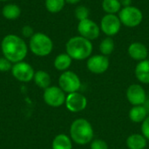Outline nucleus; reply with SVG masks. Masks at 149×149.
I'll list each match as a JSON object with an SVG mask.
<instances>
[{
  "instance_id": "32",
  "label": "nucleus",
  "mask_w": 149,
  "mask_h": 149,
  "mask_svg": "<svg viewBox=\"0 0 149 149\" xmlns=\"http://www.w3.org/2000/svg\"><path fill=\"white\" fill-rule=\"evenodd\" d=\"M10 0H0V2H8Z\"/></svg>"
},
{
  "instance_id": "31",
  "label": "nucleus",
  "mask_w": 149,
  "mask_h": 149,
  "mask_svg": "<svg viewBox=\"0 0 149 149\" xmlns=\"http://www.w3.org/2000/svg\"><path fill=\"white\" fill-rule=\"evenodd\" d=\"M81 0H65V3H69V4H77Z\"/></svg>"
},
{
  "instance_id": "33",
  "label": "nucleus",
  "mask_w": 149,
  "mask_h": 149,
  "mask_svg": "<svg viewBox=\"0 0 149 149\" xmlns=\"http://www.w3.org/2000/svg\"><path fill=\"white\" fill-rule=\"evenodd\" d=\"M147 109H148V112H149V108H147Z\"/></svg>"
},
{
  "instance_id": "23",
  "label": "nucleus",
  "mask_w": 149,
  "mask_h": 149,
  "mask_svg": "<svg viewBox=\"0 0 149 149\" xmlns=\"http://www.w3.org/2000/svg\"><path fill=\"white\" fill-rule=\"evenodd\" d=\"M122 6L120 0H103L102 9L106 14H116L119 13Z\"/></svg>"
},
{
  "instance_id": "9",
  "label": "nucleus",
  "mask_w": 149,
  "mask_h": 149,
  "mask_svg": "<svg viewBox=\"0 0 149 149\" xmlns=\"http://www.w3.org/2000/svg\"><path fill=\"white\" fill-rule=\"evenodd\" d=\"M12 76L18 81L23 83H28L33 80L35 71L33 67L27 62L21 61L13 64L11 68Z\"/></svg>"
},
{
  "instance_id": "6",
  "label": "nucleus",
  "mask_w": 149,
  "mask_h": 149,
  "mask_svg": "<svg viewBox=\"0 0 149 149\" xmlns=\"http://www.w3.org/2000/svg\"><path fill=\"white\" fill-rule=\"evenodd\" d=\"M59 87L67 93L78 92L81 86L79 77L72 71H65L61 73L58 78Z\"/></svg>"
},
{
  "instance_id": "14",
  "label": "nucleus",
  "mask_w": 149,
  "mask_h": 149,
  "mask_svg": "<svg viewBox=\"0 0 149 149\" xmlns=\"http://www.w3.org/2000/svg\"><path fill=\"white\" fill-rule=\"evenodd\" d=\"M128 55L134 60L142 61L148 58L149 53L147 46L141 42L131 43L127 48Z\"/></svg>"
},
{
  "instance_id": "20",
  "label": "nucleus",
  "mask_w": 149,
  "mask_h": 149,
  "mask_svg": "<svg viewBox=\"0 0 149 149\" xmlns=\"http://www.w3.org/2000/svg\"><path fill=\"white\" fill-rule=\"evenodd\" d=\"M33 80L39 88H42L44 90L49 87L52 82L50 74L44 70H38L35 72Z\"/></svg>"
},
{
  "instance_id": "8",
  "label": "nucleus",
  "mask_w": 149,
  "mask_h": 149,
  "mask_svg": "<svg viewBox=\"0 0 149 149\" xmlns=\"http://www.w3.org/2000/svg\"><path fill=\"white\" fill-rule=\"evenodd\" d=\"M44 101L52 107H59L65 102V93L59 87L55 86H50L45 89L43 94Z\"/></svg>"
},
{
  "instance_id": "19",
  "label": "nucleus",
  "mask_w": 149,
  "mask_h": 149,
  "mask_svg": "<svg viewBox=\"0 0 149 149\" xmlns=\"http://www.w3.org/2000/svg\"><path fill=\"white\" fill-rule=\"evenodd\" d=\"M72 62V58L66 53H60L58 54L53 62L54 67L60 72H65L68 70V68L71 66Z\"/></svg>"
},
{
  "instance_id": "10",
  "label": "nucleus",
  "mask_w": 149,
  "mask_h": 149,
  "mask_svg": "<svg viewBox=\"0 0 149 149\" xmlns=\"http://www.w3.org/2000/svg\"><path fill=\"white\" fill-rule=\"evenodd\" d=\"M77 31L79 36L93 41L97 39L100 34V27L94 21L90 18H86L81 21H79L77 25Z\"/></svg>"
},
{
  "instance_id": "11",
  "label": "nucleus",
  "mask_w": 149,
  "mask_h": 149,
  "mask_svg": "<svg viewBox=\"0 0 149 149\" xmlns=\"http://www.w3.org/2000/svg\"><path fill=\"white\" fill-rule=\"evenodd\" d=\"M109 59L102 54L93 55L88 58L86 62L87 69L94 74H102L109 68Z\"/></svg>"
},
{
  "instance_id": "17",
  "label": "nucleus",
  "mask_w": 149,
  "mask_h": 149,
  "mask_svg": "<svg viewBox=\"0 0 149 149\" xmlns=\"http://www.w3.org/2000/svg\"><path fill=\"white\" fill-rule=\"evenodd\" d=\"M127 146L129 149H145L147 147V139L142 134H131L127 139Z\"/></svg>"
},
{
  "instance_id": "5",
  "label": "nucleus",
  "mask_w": 149,
  "mask_h": 149,
  "mask_svg": "<svg viewBox=\"0 0 149 149\" xmlns=\"http://www.w3.org/2000/svg\"><path fill=\"white\" fill-rule=\"evenodd\" d=\"M118 17L121 22V24L128 28H134L139 26L143 20L142 11L138 7L133 5L122 7L118 13Z\"/></svg>"
},
{
  "instance_id": "30",
  "label": "nucleus",
  "mask_w": 149,
  "mask_h": 149,
  "mask_svg": "<svg viewBox=\"0 0 149 149\" xmlns=\"http://www.w3.org/2000/svg\"><path fill=\"white\" fill-rule=\"evenodd\" d=\"M122 7H127L132 5V0H120Z\"/></svg>"
},
{
  "instance_id": "24",
  "label": "nucleus",
  "mask_w": 149,
  "mask_h": 149,
  "mask_svg": "<svg viewBox=\"0 0 149 149\" xmlns=\"http://www.w3.org/2000/svg\"><path fill=\"white\" fill-rule=\"evenodd\" d=\"M65 3H66L65 0H45V9L50 13L60 12L64 9Z\"/></svg>"
},
{
  "instance_id": "16",
  "label": "nucleus",
  "mask_w": 149,
  "mask_h": 149,
  "mask_svg": "<svg viewBox=\"0 0 149 149\" xmlns=\"http://www.w3.org/2000/svg\"><path fill=\"white\" fill-rule=\"evenodd\" d=\"M148 111L147 107L143 105L134 106L129 111V118L134 123L143 122L147 118Z\"/></svg>"
},
{
  "instance_id": "13",
  "label": "nucleus",
  "mask_w": 149,
  "mask_h": 149,
  "mask_svg": "<svg viewBox=\"0 0 149 149\" xmlns=\"http://www.w3.org/2000/svg\"><path fill=\"white\" fill-rule=\"evenodd\" d=\"M127 99L133 106H140L146 102L147 94L141 85L133 84L127 90Z\"/></svg>"
},
{
  "instance_id": "18",
  "label": "nucleus",
  "mask_w": 149,
  "mask_h": 149,
  "mask_svg": "<svg viewBox=\"0 0 149 149\" xmlns=\"http://www.w3.org/2000/svg\"><path fill=\"white\" fill-rule=\"evenodd\" d=\"M2 15L5 19L15 20L21 15V9L16 3H7L2 9Z\"/></svg>"
},
{
  "instance_id": "25",
  "label": "nucleus",
  "mask_w": 149,
  "mask_h": 149,
  "mask_svg": "<svg viewBox=\"0 0 149 149\" xmlns=\"http://www.w3.org/2000/svg\"><path fill=\"white\" fill-rule=\"evenodd\" d=\"M74 15H75V17L79 21H81V20L89 18L90 11H89V9L86 6L79 5V6L76 7L75 10H74Z\"/></svg>"
},
{
  "instance_id": "27",
  "label": "nucleus",
  "mask_w": 149,
  "mask_h": 149,
  "mask_svg": "<svg viewBox=\"0 0 149 149\" xmlns=\"http://www.w3.org/2000/svg\"><path fill=\"white\" fill-rule=\"evenodd\" d=\"M91 149H108V146L103 140H93L91 142Z\"/></svg>"
},
{
  "instance_id": "29",
  "label": "nucleus",
  "mask_w": 149,
  "mask_h": 149,
  "mask_svg": "<svg viewBox=\"0 0 149 149\" xmlns=\"http://www.w3.org/2000/svg\"><path fill=\"white\" fill-rule=\"evenodd\" d=\"M141 132L142 135L147 139L149 140V116L145 119V120L142 122L141 125Z\"/></svg>"
},
{
  "instance_id": "28",
  "label": "nucleus",
  "mask_w": 149,
  "mask_h": 149,
  "mask_svg": "<svg viewBox=\"0 0 149 149\" xmlns=\"http://www.w3.org/2000/svg\"><path fill=\"white\" fill-rule=\"evenodd\" d=\"M34 30L31 25H24L21 29V34L24 38H31L34 35Z\"/></svg>"
},
{
  "instance_id": "12",
  "label": "nucleus",
  "mask_w": 149,
  "mask_h": 149,
  "mask_svg": "<svg viewBox=\"0 0 149 149\" xmlns=\"http://www.w3.org/2000/svg\"><path fill=\"white\" fill-rule=\"evenodd\" d=\"M65 107L72 113H79L86 109L87 106V100L83 94L75 92L68 93L65 99Z\"/></svg>"
},
{
  "instance_id": "2",
  "label": "nucleus",
  "mask_w": 149,
  "mask_h": 149,
  "mask_svg": "<svg viewBox=\"0 0 149 149\" xmlns=\"http://www.w3.org/2000/svg\"><path fill=\"white\" fill-rule=\"evenodd\" d=\"M93 44L87 38L81 36H74L65 44V52L75 60H84L92 56Z\"/></svg>"
},
{
  "instance_id": "1",
  "label": "nucleus",
  "mask_w": 149,
  "mask_h": 149,
  "mask_svg": "<svg viewBox=\"0 0 149 149\" xmlns=\"http://www.w3.org/2000/svg\"><path fill=\"white\" fill-rule=\"evenodd\" d=\"M26 42L16 34H7L1 41L3 57L9 59L12 64L24 61L28 53Z\"/></svg>"
},
{
  "instance_id": "4",
  "label": "nucleus",
  "mask_w": 149,
  "mask_h": 149,
  "mask_svg": "<svg viewBox=\"0 0 149 149\" xmlns=\"http://www.w3.org/2000/svg\"><path fill=\"white\" fill-rule=\"evenodd\" d=\"M29 49L38 57H46L53 50V41L44 32H35L30 38Z\"/></svg>"
},
{
  "instance_id": "7",
  "label": "nucleus",
  "mask_w": 149,
  "mask_h": 149,
  "mask_svg": "<svg viewBox=\"0 0 149 149\" xmlns=\"http://www.w3.org/2000/svg\"><path fill=\"white\" fill-rule=\"evenodd\" d=\"M121 22L116 14H106L100 20V31L107 36L113 38L121 29Z\"/></svg>"
},
{
  "instance_id": "3",
  "label": "nucleus",
  "mask_w": 149,
  "mask_h": 149,
  "mask_svg": "<svg viewBox=\"0 0 149 149\" xmlns=\"http://www.w3.org/2000/svg\"><path fill=\"white\" fill-rule=\"evenodd\" d=\"M93 128L91 123L86 119H77L71 125V138L79 145H86L91 143L93 139Z\"/></svg>"
},
{
  "instance_id": "15",
  "label": "nucleus",
  "mask_w": 149,
  "mask_h": 149,
  "mask_svg": "<svg viewBox=\"0 0 149 149\" xmlns=\"http://www.w3.org/2000/svg\"><path fill=\"white\" fill-rule=\"evenodd\" d=\"M134 72L140 82L143 84H149V59L140 61L135 67Z\"/></svg>"
},
{
  "instance_id": "22",
  "label": "nucleus",
  "mask_w": 149,
  "mask_h": 149,
  "mask_svg": "<svg viewBox=\"0 0 149 149\" xmlns=\"http://www.w3.org/2000/svg\"><path fill=\"white\" fill-rule=\"evenodd\" d=\"M114 48H115V43H114L113 38H111V37H107L104 39H102V41L100 42V44L99 45L100 53L107 57L111 55L113 52Z\"/></svg>"
},
{
  "instance_id": "26",
  "label": "nucleus",
  "mask_w": 149,
  "mask_h": 149,
  "mask_svg": "<svg viewBox=\"0 0 149 149\" xmlns=\"http://www.w3.org/2000/svg\"><path fill=\"white\" fill-rule=\"evenodd\" d=\"M12 65H13V64L6 58H4V57L0 58V72H5L11 71Z\"/></svg>"
},
{
  "instance_id": "21",
  "label": "nucleus",
  "mask_w": 149,
  "mask_h": 149,
  "mask_svg": "<svg viewBox=\"0 0 149 149\" xmlns=\"http://www.w3.org/2000/svg\"><path fill=\"white\" fill-rule=\"evenodd\" d=\"M52 149H72V140L65 134H58L52 141Z\"/></svg>"
}]
</instances>
